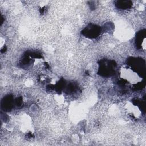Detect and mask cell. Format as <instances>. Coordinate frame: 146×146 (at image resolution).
I'll use <instances>...</instances> for the list:
<instances>
[{
    "mask_svg": "<svg viewBox=\"0 0 146 146\" xmlns=\"http://www.w3.org/2000/svg\"><path fill=\"white\" fill-rule=\"evenodd\" d=\"M100 33V28L96 25H91L86 27L83 31V34L88 38L96 37Z\"/></svg>",
    "mask_w": 146,
    "mask_h": 146,
    "instance_id": "1",
    "label": "cell"
},
{
    "mask_svg": "<svg viewBox=\"0 0 146 146\" xmlns=\"http://www.w3.org/2000/svg\"><path fill=\"white\" fill-rule=\"evenodd\" d=\"M115 67V64L113 62H105L104 63L101 64V67L100 68V72L102 74H104V76L111 75L112 72H113V68Z\"/></svg>",
    "mask_w": 146,
    "mask_h": 146,
    "instance_id": "2",
    "label": "cell"
},
{
    "mask_svg": "<svg viewBox=\"0 0 146 146\" xmlns=\"http://www.w3.org/2000/svg\"><path fill=\"white\" fill-rule=\"evenodd\" d=\"M13 106V101L12 98L10 96H6L5 98H4L2 102V107L4 109V110L9 111L11 110Z\"/></svg>",
    "mask_w": 146,
    "mask_h": 146,
    "instance_id": "3",
    "label": "cell"
},
{
    "mask_svg": "<svg viewBox=\"0 0 146 146\" xmlns=\"http://www.w3.org/2000/svg\"><path fill=\"white\" fill-rule=\"evenodd\" d=\"M116 5L118 7L121 9H125L129 7L131 5V3L129 1H117Z\"/></svg>",
    "mask_w": 146,
    "mask_h": 146,
    "instance_id": "4",
    "label": "cell"
}]
</instances>
